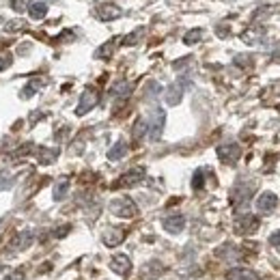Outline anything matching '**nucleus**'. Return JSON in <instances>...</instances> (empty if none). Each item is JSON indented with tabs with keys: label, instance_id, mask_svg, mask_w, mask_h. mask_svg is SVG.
Wrapping results in <instances>:
<instances>
[{
	"label": "nucleus",
	"instance_id": "nucleus-1",
	"mask_svg": "<svg viewBox=\"0 0 280 280\" xmlns=\"http://www.w3.org/2000/svg\"><path fill=\"white\" fill-rule=\"evenodd\" d=\"M110 213L117 215V218H123V220H130L138 215V205H136L130 196H121V198H115L110 201Z\"/></svg>",
	"mask_w": 280,
	"mask_h": 280
},
{
	"label": "nucleus",
	"instance_id": "nucleus-2",
	"mask_svg": "<svg viewBox=\"0 0 280 280\" xmlns=\"http://www.w3.org/2000/svg\"><path fill=\"white\" fill-rule=\"evenodd\" d=\"M149 125V140H153L157 142L159 138H162V134H164V125H166V112L162 108H153V112H151V119L147 121Z\"/></svg>",
	"mask_w": 280,
	"mask_h": 280
},
{
	"label": "nucleus",
	"instance_id": "nucleus-3",
	"mask_svg": "<svg viewBox=\"0 0 280 280\" xmlns=\"http://www.w3.org/2000/svg\"><path fill=\"white\" fill-rule=\"evenodd\" d=\"M97 103H99V91L95 89V86H86V89L82 91V97H80L78 106H76V115L84 117L86 112H91Z\"/></svg>",
	"mask_w": 280,
	"mask_h": 280
},
{
	"label": "nucleus",
	"instance_id": "nucleus-4",
	"mask_svg": "<svg viewBox=\"0 0 280 280\" xmlns=\"http://www.w3.org/2000/svg\"><path fill=\"white\" fill-rule=\"evenodd\" d=\"M254 190H257V181H248V183H237V188L233 190V196H231V201L233 205L237 207H244L250 203V198L254 194Z\"/></svg>",
	"mask_w": 280,
	"mask_h": 280
},
{
	"label": "nucleus",
	"instance_id": "nucleus-5",
	"mask_svg": "<svg viewBox=\"0 0 280 280\" xmlns=\"http://www.w3.org/2000/svg\"><path fill=\"white\" fill-rule=\"evenodd\" d=\"M145 175H147V171L142 166H134V168H130V171L123 173L121 177L115 181V188H132V186H138V183L145 179Z\"/></svg>",
	"mask_w": 280,
	"mask_h": 280
},
{
	"label": "nucleus",
	"instance_id": "nucleus-6",
	"mask_svg": "<svg viewBox=\"0 0 280 280\" xmlns=\"http://www.w3.org/2000/svg\"><path fill=\"white\" fill-rule=\"evenodd\" d=\"M35 242V231H20V233H15L13 239L9 242V250L11 252H24V250H28L30 246H33Z\"/></svg>",
	"mask_w": 280,
	"mask_h": 280
},
{
	"label": "nucleus",
	"instance_id": "nucleus-7",
	"mask_svg": "<svg viewBox=\"0 0 280 280\" xmlns=\"http://www.w3.org/2000/svg\"><path fill=\"white\" fill-rule=\"evenodd\" d=\"M261 227V220L257 218V215H250V213H246V215H239V218L235 220V233L237 235H252L254 231H257Z\"/></svg>",
	"mask_w": 280,
	"mask_h": 280
},
{
	"label": "nucleus",
	"instance_id": "nucleus-8",
	"mask_svg": "<svg viewBox=\"0 0 280 280\" xmlns=\"http://www.w3.org/2000/svg\"><path fill=\"white\" fill-rule=\"evenodd\" d=\"M215 153H218L222 164H235L239 155H242V147H239L237 142H224V145L215 149Z\"/></svg>",
	"mask_w": 280,
	"mask_h": 280
},
{
	"label": "nucleus",
	"instance_id": "nucleus-9",
	"mask_svg": "<svg viewBox=\"0 0 280 280\" xmlns=\"http://www.w3.org/2000/svg\"><path fill=\"white\" fill-rule=\"evenodd\" d=\"M162 227L166 233H171V235H179L183 229H186V215H181V213H171V215H166V218L162 220Z\"/></svg>",
	"mask_w": 280,
	"mask_h": 280
},
{
	"label": "nucleus",
	"instance_id": "nucleus-10",
	"mask_svg": "<svg viewBox=\"0 0 280 280\" xmlns=\"http://www.w3.org/2000/svg\"><path fill=\"white\" fill-rule=\"evenodd\" d=\"M110 269L115 271L117 276H130V271H132V261L127 254H115V257L110 259Z\"/></svg>",
	"mask_w": 280,
	"mask_h": 280
},
{
	"label": "nucleus",
	"instance_id": "nucleus-11",
	"mask_svg": "<svg viewBox=\"0 0 280 280\" xmlns=\"http://www.w3.org/2000/svg\"><path fill=\"white\" fill-rule=\"evenodd\" d=\"M95 15L101 20V22H112V20H119L123 15V11L119 9L117 5L112 3H103V5H97V9H95Z\"/></svg>",
	"mask_w": 280,
	"mask_h": 280
},
{
	"label": "nucleus",
	"instance_id": "nucleus-12",
	"mask_svg": "<svg viewBox=\"0 0 280 280\" xmlns=\"http://www.w3.org/2000/svg\"><path fill=\"white\" fill-rule=\"evenodd\" d=\"M278 207V196L274 192H263V194L257 198V209L261 213H271Z\"/></svg>",
	"mask_w": 280,
	"mask_h": 280
},
{
	"label": "nucleus",
	"instance_id": "nucleus-13",
	"mask_svg": "<svg viewBox=\"0 0 280 280\" xmlns=\"http://www.w3.org/2000/svg\"><path fill=\"white\" fill-rule=\"evenodd\" d=\"M101 242L108 248H117L125 242V231L123 229H106L101 235Z\"/></svg>",
	"mask_w": 280,
	"mask_h": 280
},
{
	"label": "nucleus",
	"instance_id": "nucleus-14",
	"mask_svg": "<svg viewBox=\"0 0 280 280\" xmlns=\"http://www.w3.org/2000/svg\"><path fill=\"white\" fill-rule=\"evenodd\" d=\"M132 89H134V84L130 82V80H117V82L112 84V89H110V95H112V97H117L119 101H125L127 97H130Z\"/></svg>",
	"mask_w": 280,
	"mask_h": 280
},
{
	"label": "nucleus",
	"instance_id": "nucleus-15",
	"mask_svg": "<svg viewBox=\"0 0 280 280\" xmlns=\"http://www.w3.org/2000/svg\"><path fill=\"white\" fill-rule=\"evenodd\" d=\"M183 97V82H173L168 89L164 91V101L168 106H177Z\"/></svg>",
	"mask_w": 280,
	"mask_h": 280
},
{
	"label": "nucleus",
	"instance_id": "nucleus-16",
	"mask_svg": "<svg viewBox=\"0 0 280 280\" xmlns=\"http://www.w3.org/2000/svg\"><path fill=\"white\" fill-rule=\"evenodd\" d=\"M224 280H261V278L248 267H233V269L227 271Z\"/></svg>",
	"mask_w": 280,
	"mask_h": 280
},
{
	"label": "nucleus",
	"instance_id": "nucleus-17",
	"mask_svg": "<svg viewBox=\"0 0 280 280\" xmlns=\"http://www.w3.org/2000/svg\"><path fill=\"white\" fill-rule=\"evenodd\" d=\"M37 157H39V162H41L43 166H50L54 159L59 157V149H54V147H39Z\"/></svg>",
	"mask_w": 280,
	"mask_h": 280
},
{
	"label": "nucleus",
	"instance_id": "nucleus-18",
	"mask_svg": "<svg viewBox=\"0 0 280 280\" xmlns=\"http://www.w3.org/2000/svg\"><path fill=\"white\" fill-rule=\"evenodd\" d=\"M125 155H127V142L125 140L115 142V145L110 147V151H108V159H110V162H119V159L125 157Z\"/></svg>",
	"mask_w": 280,
	"mask_h": 280
},
{
	"label": "nucleus",
	"instance_id": "nucleus-19",
	"mask_svg": "<svg viewBox=\"0 0 280 280\" xmlns=\"http://www.w3.org/2000/svg\"><path fill=\"white\" fill-rule=\"evenodd\" d=\"M67 192H69V179L67 177H61L59 181L54 183V192H52L54 201H63V198L67 196Z\"/></svg>",
	"mask_w": 280,
	"mask_h": 280
},
{
	"label": "nucleus",
	"instance_id": "nucleus-20",
	"mask_svg": "<svg viewBox=\"0 0 280 280\" xmlns=\"http://www.w3.org/2000/svg\"><path fill=\"white\" fill-rule=\"evenodd\" d=\"M117 41L119 39H110V41H106L97 52H95V59H99V61H108L112 54H115V47H117Z\"/></svg>",
	"mask_w": 280,
	"mask_h": 280
},
{
	"label": "nucleus",
	"instance_id": "nucleus-21",
	"mask_svg": "<svg viewBox=\"0 0 280 280\" xmlns=\"http://www.w3.org/2000/svg\"><path fill=\"white\" fill-rule=\"evenodd\" d=\"M28 13H30V18H33V20H43L47 15V5L41 3V0H37V3H33L28 7Z\"/></svg>",
	"mask_w": 280,
	"mask_h": 280
},
{
	"label": "nucleus",
	"instance_id": "nucleus-22",
	"mask_svg": "<svg viewBox=\"0 0 280 280\" xmlns=\"http://www.w3.org/2000/svg\"><path fill=\"white\" fill-rule=\"evenodd\" d=\"M263 33H265V30H263V28H248L246 30V33L242 35V39H244V41L246 43H250V45H254V43H261V39H263Z\"/></svg>",
	"mask_w": 280,
	"mask_h": 280
},
{
	"label": "nucleus",
	"instance_id": "nucleus-23",
	"mask_svg": "<svg viewBox=\"0 0 280 280\" xmlns=\"http://www.w3.org/2000/svg\"><path fill=\"white\" fill-rule=\"evenodd\" d=\"M41 84H43V82H41L39 78H33V80H30V82L22 89V97H24V99H30V97H33V95H35L39 89H41Z\"/></svg>",
	"mask_w": 280,
	"mask_h": 280
},
{
	"label": "nucleus",
	"instance_id": "nucleus-24",
	"mask_svg": "<svg viewBox=\"0 0 280 280\" xmlns=\"http://www.w3.org/2000/svg\"><path fill=\"white\" fill-rule=\"evenodd\" d=\"M142 37H145V26H138V28L134 30V33H130V35H125V37H123V45L132 47V45L138 43Z\"/></svg>",
	"mask_w": 280,
	"mask_h": 280
},
{
	"label": "nucleus",
	"instance_id": "nucleus-25",
	"mask_svg": "<svg viewBox=\"0 0 280 280\" xmlns=\"http://www.w3.org/2000/svg\"><path fill=\"white\" fill-rule=\"evenodd\" d=\"M203 28H192V30H188L186 35H183V43L186 45H194V43H198L203 39Z\"/></svg>",
	"mask_w": 280,
	"mask_h": 280
},
{
	"label": "nucleus",
	"instance_id": "nucleus-26",
	"mask_svg": "<svg viewBox=\"0 0 280 280\" xmlns=\"http://www.w3.org/2000/svg\"><path fill=\"white\" fill-rule=\"evenodd\" d=\"M149 132V125H147V121L145 119H138V121L134 123V130H132V136H134V140H140L142 136H145Z\"/></svg>",
	"mask_w": 280,
	"mask_h": 280
},
{
	"label": "nucleus",
	"instance_id": "nucleus-27",
	"mask_svg": "<svg viewBox=\"0 0 280 280\" xmlns=\"http://www.w3.org/2000/svg\"><path fill=\"white\" fill-rule=\"evenodd\" d=\"M13 188V175L9 171H0V192Z\"/></svg>",
	"mask_w": 280,
	"mask_h": 280
},
{
	"label": "nucleus",
	"instance_id": "nucleus-28",
	"mask_svg": "<svg viewBox=\"0 0 280 280\" xmlns=\"http://www.w3.org/2000/svg\"><path fill=\"white\" fill-rule=\"evenodd\" d=\"M203 186H205V171H203V168H198V171L194 173V179H192V188L201 190Z\"/></svg>",
	"mask_w": 280,
	"mask_h": 280
},
{
	"label": "nucleus",
	"instance_id": "nucleus-29",
	"mask_svg": "<svg viewBox=\"0 0 280 280\" xmlns=\"http://www.w3.org/2000/svg\"><path fill=\"white\" fill-rule=\"evenodd\" d=\"M24 28H26V22H22V20L7 22V26H5V30H9V33H18V30H24Z\"/></svg>",
	"mask_w": 280,
	"mask_h": 280
},
{
	"label": "nucleus",
	"instance_id": "nucleus-30",
	"mask_svg": "<svg viewBox=\"0 0 280 280\" xmlns=\"http://www.w3.org/2000/svg\"><path fill=\"white\" fill-rule=\"evenodd\" d=\"M30 5H33V0H11V9L18 11V13H22L24 9H28Z\"/></svg>",
	"mask_w": 280,
	"mask_h": 280
},
{
	"label": "nucleus",
	"instance_id": "nucleus-31",
	"mask_svg": "<svg viewBox=\"0 0 280 280\" xmlns=\"http://www.w3.org/2000/svg\"><path fill=\"white\" fill-rule=\"evenodd\" d=\"M26 276H24V271L22 269H13V271H9V274H7L3 280H24Z\"/></svg>",
	"mask_w": 280,
	"mask_h": 280
},
{
	"label": "nucleus",
	"instance_id": "nucleus-32",
	"mask_svg": "<svg viewBox=\"0 0 280 280\" xmlns=\"http://www.w3.org/2000/svg\"><path fill=\"white\" fill-rule=\"evenodd\" d=\"M269 246L274 248V250H278V252H280V231H276V233H271V237H269Z\"/></svg>",
	"mask_w": 280,
	"mask_h": 280
},
{
	"label": "nucleus",
	"instance_id": "nucleus-33",
	"mask_svg": "<svg viewBox=\"0 0 280 280\" xmlns=\"http://www.w3.org/2000/svg\"><path fill=\"white\" fill-rule=\"evenodd\" d=\"M5 151H13V140L11 138H3V140H0V153H5Z\"/></svg>",
	"mask_w": 280,
	"mask_h": 280
},
{
	"label": "nucleus",
	"instance_id": "nucleus-34",
	"mask_svg": "<svg viewBox=\"0 0 280 280\" xmlns=\"http://www.w3.org/2000/svg\"><path fill=\"white\" fill-rule=\"evenodd\" d=\"M11 65V56L9 54H0V71H5Z\"/></svg>",
	"mask_w": 280,
	"mask_h": 280
},
{
	"label": "nucleus",
	"instance_id": "nucleus-35",
	"mask_svg": "<svg viewBox=\"0 0 280 280\" xmlns=\"http://www.w3.org/2000/svg\"><path fill=\"white\" fill-rule=\"evenodd\" d=\"M215 35L224 39V37H229V35H231V30H229V26H227V24H220V26L215 28Z\"/></svg>",
	"mask_w": 280,
	"mask_h": 280
},
{
	"label": "nucleus",
	"instance_id": "nucleus-36",
	"mask_svg": "<svg viewBox=\"0 0 280 280\" xmlns=\"http://www.w3.org/2000/svg\"><path fill=\"white\" fill-rule=\"evenodd\" d=\"M69 231H71V227H69V224H65V227H61V229H56V231H54V237H65V235L69 233Z\"/></svg>",
	"mask_w": 280,
	"mask_h": 280
},
{
	"label": "nucleus",
	"instance_id": "nucleus-37",
	"mask_svg": "<svg viewBox=\"0 0 280 280\" xmlns=\"http://www.w3.org/2000/svg\"><path fill=\"white\" fill-rule=\"evenodd\" d=\"M235 63H239V65L248 67V65H250V56H244V54H239V56H235Z\"/></svg>",
	"mask_w": 280,
	"mask_h": 280
},
{
	"label": "nucleus",
	"instance_id": "nucleus-38",
	"mask_svg": "<svg viewBox=\"0 0 280 280\" xmlns=\"http://www.w3.org/2000/svg\"><path fill=\"white\" fill-rule=\"evenodd\" d=\"M276 110H278V112H280V103H278V106H276Z\"/></svg>",
	"mask_w": 280,
	"mask_h": 280
},
{
	"label": "nucleus",
	"instance_id": "nucleus-39",
	"mask_svg": "<svg viewBox=\"0 0 280 280\" xmlns=\"http://www.w3.org/2000/svg\"><path fill=\"white\" fill-rule=\"evenodd\" d=\"M3 269H5V265H0V271H3Z\"/></svg>",
	"mask_w": 280,
	"mask_h": 280
},
{
	"label": "nucleus",
	"instance_id": "nucleus-40",
	"mask_svg": "<svg viewBox=\"0 0 280 280\" xmlns=\"http://www.w3.org/2000/svg\"><path fill=\"white\" fill-rule=\"evenodd\" d=\"M0 229H3V220H0Z\"/></svg>",
	"mask_w": 280,
	"mask_h": 280
}]
</instances>
